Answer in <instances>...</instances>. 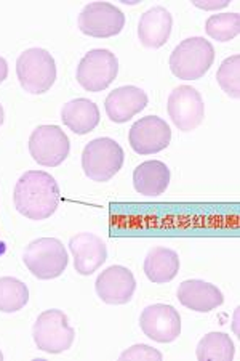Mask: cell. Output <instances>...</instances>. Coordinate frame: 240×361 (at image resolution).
Segmentation results:
<instances>
[{"label": "cell", "mask_w": 240, "mask_h": 361, "mask_svg": "<svg viewBox=\"0 0 240 361\" xmlns=\"http://www.w3.org/2000/svg\"><path fill=\"white\" fill-rule=\"evenodd\" d=\"M15 207L31 220L51 217L60 204V186L44 171H29L16 182L13 193Z\"/></svg>", "instance_id": "cell-1"}, {"label": "cell", "mask_w": 240, "mask_h": 361, "mask_svg": "<svg viewBox=\"0 0 240 361\" xmlns=\"http://www.w3.org/2000/svg\"><path fill=\"white\" fill-rule=\"evenodd\" d=\"M213 61V45L203 37H189L170 55V69L178 79L197 80L203 78Z\"/></svg>", "instance_id": "cell-2"}, {"label": "cell", "mask_w": 240, "mask_h": 361, "mask_svg": "<svg viewBox=\"0 0 240 361\" xmlns=\"http://www.w3.org/2000/svg\"><path fill=\"white\" fill-rule=\"evenodd\" d=\"M16 75L23 89L32 95L49 92L56 80L53 56L44 49H29L16 60Z\"/></svg>", "instance_id": "cell-3"}, {"label": "cell", "mask_w": 240, "mask_h": 361, "mask_svg": "<svg viewBox=\"0 0 240 361\" xmlns=\"http://www.w3.org/2000/svg\"><path fill=\"white\" fill-rule=\"evenodd\" d=\"M124 149L113 138H96L84 148L82 169L93 182H109L124 166Z\"/></svg>", "instance_id": "cell-4"}, {"label": "cell", "mask_w": 240, "mask_h": 361, "mask_svg": "<svg viewBox=\"0 0 240 361\" xmlns=\"http://www.w3.org/2000/svg\"><path fill=\"white\" fill-rule=\"evenodd\" d=\"M25 265L39 279H53L63 275L68 267V252L56 238H40L32 241L23 255Z\"/></svg>", "instance_id": "cell-5"}, {"label": "cell", "mask_w": 240, "mask_h": 361, "mask_svg": "<svg viewBox=\"0 0 240 361\" xmlns=\"http://www.w3.org/2000/svg\"><path fill=\"white\" fill-rule=\"evenodd\" d=\"M32 337L42 352L61 353L71 348L75 331L69 326L68 317L61 310L51 308L39 315L34 323Z\"/></svg>", "instance_id": "cell-6"}, {"label": "cell", "mask_w": 240, "mask_h": 361, "mask_svg": "<svg viewBox=\"0 0 240 361\" xmlns=\"http://www.w3.org/2000/svg\"><path fill=\"white\" fill-rule=\"evenodd\" d=\"M119 73V61L106 49L91 50L77 66V82L87 92H101L114 82Z\"/></svg>", "instance_id": "cell-7"}, {"label": "cell", "mask_w": 240, "mask_h": 361, "mask_svg": "<svg viewBox=\"0 0 240 361\" xmlns=\"http://www.w3.org/2000/svg\"><path fill=\"white\" fill-rule=\"evenodd\" d=\"M71 143L58 126H40L29 137V153L37 164L56 167L66 161Z\"/></svg>", "instance_id": "cell-8"}, {"label": "cell", "mask_w": 240, "mask_h": 361, "mask_svg": "<svg viewBox=\"0 0 240 361\" xmlns=\"http://www.w3.org/2000/svg\"><path fill=\"white\" fill-rule=\"evenodd\" d=\"M125 26V15L113 4L93 2L79 15L80 31L90 37L106 39L117 36Z\"/></svg>", "instance_id": "cell-9"}, {"label": "cell", "mask_w": 240, "mask_h": 361, "mask_svg": "<svg viewBox=\"0 0 240 361\" xmlns=\"http://www.w3.org/2000/svg\"><path fill=\"white\" fill-rule=\"evenodd\" d=\"M168 114L181 132H192L202 124L205 104L194 87L179 85L168 97Z\"/></svg>", "instance_id": "cell-10"}, {"label": "cell", "mask_w": 240, "mask_h": 361, "mask_svg": "<svg viewBox=\"0 0 240 361\" xmlns=\"http://www.w3.org/2000/svg\"><path fill=\"white\" fill-rule=\"evenodd\" d=\"M128 140L134 153L143 156L156 154L168 147L172 130L163 119L157 116H146L132 126Z\"/></svg>", "instance_id": "cell-11"}, {"label": "cell", "mask_w": 240, "mask_h": 361, "mask_svg": "<svg viewBox=\"0 0 240 361\" xmlns=\"http://www.w3.org/2000/svg\"><path fill=\"white\" fill-rule=\"evenodd\" d=\"M139 324L149 339L159 343L177 341L181 334V317L172 305L154 304L146 307L139 318Z\"/></svg>", "instance_id": "cell-12"}, {"label": "cell", "mask_w": 240, "mask_h": 361, "mask_svg": "<svg viewBox=\"0 0 240 361\" xmlns=\"http://www.w3.org/2000/svg\"><path fill=\"white\" fill-rule=\"evenodd\" d=\"M96 294L109 305H124L132 300L137 289L133 273L122 265H113L96 279Z\"/></svg>", "instance_id": "cell-13"}, {"label": "cell", "mask_w": 240, "mask_h": 361, "mask_svg": "<svg viewBox=\"0 0 240 361\" xmlns=\"http://www.w3.org/2000/svg\"><path fill=\"white\" fill-rule=\"evenodd\" d=\"M74 257V269L79 275H93L108 259L106 244L93 233H79L69 241Z\"/></svg>", "instance_id": "cell-14"}, {"label": "cell", "mask_w": 240, "mask_h": 361, "mask_svg": "<svg viewBox=\"0 0 240 361\" xmlns=\"http://www.w3.org/2000/svg\"><path fill=\"white\" fill-rule=\"evenodd\" d=\"M146 104H148V95L144 90L134 85H124L109 93L104 106H106V114L110 121L124 124L133 116L141 113Z\"/></svg>", "instance_id": "cell-15"}, {"label": "cell", "mask_w": 240, "mask_h": 361, "mask_svg": "<svg viewBox=\"0 0 240 361\" xmlns=\"http://www.w3.org/2000/svg\"><path fill=\"white\" fill-rule=\"evenodd\" d=\"M178 300L189 310L207 313L222 305L225 295L213 284L201 281V279H187L179 284Z\"/></svg>", "instance_id": "cell-16"}, {"label": "cell", "mask_w": 240, "mask_h": 361, "mask_svg": "<svg viewBox=\"0 0 240 361\" xmlns=\"http://www.w3.org/2000/svg\"><path fill=\"white\" fill-rule=\"evenodd\" d=\"M173 18L163 7H154L146 11L138 25V37L148 49H159L165 45L172 34Z\"/></svg>", "instance_id": "cell-17"}, {"label": "cell", "mask_w": 240, "mask_h": 361, "mask_svg": "<svg viewBox=\"0 0 240 361\" xmlns=\"http://www.w3.org/2000/svg\"><path fill=\"white\" fill-rule=\"evenodd\" d=\"M133 185L139 195L160 196L170 185V169L162 161H146L134 169Z\"/></svg>", "instance_id": "cell-18"}, {"label": "cell", "mask_w": 240, "mask_h": 361, "mask_svg": "<svg viewBox=\"0 0 240 361\" xmlns=\"http://www.w3.org/2000/svg\"><path fill=\"white\" fill-rule=\"evenodd\" d=\"M61 119L69 130L77 135H85L95 130V127L99 124V109L87 98H77L64 104Z\"/></svg>", "instance_id": "cell-19"}, {"label": "cell", "mask_w": 240, "mask_h": 361, "mask_svg": "<svg viewBox=\"0 0 240 361\" xmlns=\"http://www.w3.org/2000/svg\"><path fill=\"white\" fill-rule=\"evenodd\" d=\"M179 257L173 249L154 247L151 249L144 260V273L149 281L165 284L178 275Z\"/></svg>", "instance_id": "cell-20"}, {"label": "cell", "mask_w": 240, "mask_h": 361, "mask_svg": "<svg viewBox=\"0 0 240 361\" xmlns=\"http://www.w3.org/2000/svg\"><path fill=\"white\" fill-rule=\"evenodd\" d=\"M234 353V342L225 333H210L197 345L198 361H231Z\"/></svg>", "instance_id": "cell-21"}, {"label": "cell", "mask_w": 240, "mask_h": 361, "mask_svg": "<svg viewBox=\"0 0 240 361\" xmlns=\"http://www.w3.org/2000/svg\"><path fill=\"white\" fill-rule=\"evenodd\" d=\"M29 289L20 279L13 276L0 278V312L15 313L26 307Z\"/></svg>", "instance_id": "cell-22"}, {"label": "cell", "mask_w": 240, "mask_h": 361, "mask_svg": "<svg viewBox=\"0 0 240 361\" xmlns=\"http://www.w3.org/2000/svg\"><path fill=\"white\" fill-rule=\"evenodd\" d=\"M207 34L218 42H229L237 37L240 31V15L239 13H221L213 15L207 20Z\"/></svg>", "instance_id": "cell-23"}, {"label": "cell", "mask_w": 240, "mask_h": 361, "mask_svg": "<svg viewBox=\"0 0 240 361\" xmlns=\"http://www.w3.org/2000/svg\"><path fill=\"white\" fill-rule=\"evenodd\" d=\"M239 71H240V56L232 55L221 63L218 73H216V79H218L220 87L232 98L240 97Z\"/></svg>", "instance_id": "cell-24"}, {"label": "cell", "mask_w": 240, "mask_h": 361, "mask_svg": "<svg viewBox=\"0 0 240 361\" xmlns=\"http://www.w3.org/2000/svg\"><path fill=\"white\" fill-rule=\"evenodd\" d=\"M162 353L156 348L149 345H144V343H138V345H133L120 355V361H162Z\"/></svg>", "instance_id": "cell-25"}, {"label": "cell", "mask_w": 240, "mask_h": 361, "mask_svg": "<svg viewBox=\"0 0 240 361\" xmlns=\"http://www.w3.org/2000/svg\"><path fill=\"white\" fill-rule=\"evenodd\" d=\"M194 5L203 10H220V8L227 7L229 2H227V0H221V2H215V0H212V2H202V0H197V2H194Z\"/></svg>", "instance_id": "cell-26"}, {"label": "cell", "mask_w": 240, "mask_h": 361, "mask_svg": "<svg viewBox=\"0 0 240 361\" xmlns=\"http://www.w3.org/2000/svg\"><path fill=\"white\" fill-rule=\"evenodd\" d=\"M7 75H8V65L7 61H5V58L0 56V84L7 79Z\"/></svg>", "instance_id": "cell-27"}, {"label": "cell", "mask_w": 240, "mask_h": 361, "mask_svg": "<svg viewBox=\"0 0 240 361\" xmlns=\"http://www.w3.org/2000/svg\"><path fill=\"white\" fill-rule=\"evenodd\" d=\"M4 124V108H2V104H0V126Z\"/></svg>", "instance_id": "cell-28"}, {"label": "cell", "mask_w": 240, "mask_h": 361, "mask_svg": "<svg viewBox=\"0 0 240 361\" xmlns=\"http://www.w3.org/2000/svg\"><path fill=\"white\" fill-rule=\"evenodd\" d=\"M4 360V355H2V352H0V361H2Z\"/></svg>", "instance_id": "cell-29"}]
</instances>
